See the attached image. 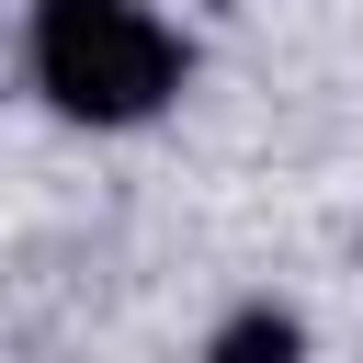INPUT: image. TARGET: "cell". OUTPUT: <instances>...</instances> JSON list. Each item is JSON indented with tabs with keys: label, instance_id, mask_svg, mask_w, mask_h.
Masks as SVG:
<instances>
[{
	"label": "cell",
	"instance_id": "1",
	"mask_svg": "<svg viewBox=\"0 0 363 363\" xmlns=\"http://www.w3.org/2000/svg\"><path fill=\"white\" fill-rule=\"evenodd\" d=\"M23 68L68 125H147L182 102L193 45L147 11V0H34L23 23Z\"/></svg>",
	"mask_w": 363,
	"mask_h": 363
},
{
	"label": "cell",
	"instance_id": "2",
	"mask_svg": "<svg viewBox=\"0 0 363 363\" xmlns=\"http://www.w3.org/2000/svg\"><path fill=\"white\" fill-rule=\"evenodd\" d=\"M204 352H216V363H250V352H306V318H284V306H238Z\"/></svg>",
	"mask_w": 363,
	"mask_h": 363
}]
</instances>
